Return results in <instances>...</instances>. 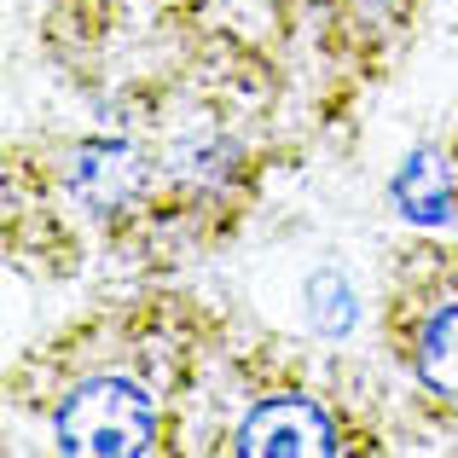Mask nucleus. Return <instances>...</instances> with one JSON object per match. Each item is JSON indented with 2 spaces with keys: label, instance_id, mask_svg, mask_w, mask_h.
Wrapping results in <instances>:
<instances>
[{
  "label": "nucleus",
  "instance_id": "nucleus-1",
  "mask_svg": "<svg viewBox=\"0 0 458 458\" xmlns=\"http://www.w3.org/2000/svg\"><path fill=\"white\" fill-rule=\"evenodd\" d=\"M151 441H157V406L128 377H88L58 406V447L64 453L123 458V453H146Z\"/></svg>",
  "mask_w": 458,
  "mask_h": 458
},
{
  "label": "nucleus",
  "instance_id": "nucleus-2",
  "mask_svg": "<svg viewBox=\"0 0 458 458\" xmlns=\"http://www.w3.org/2000/svg\"><path fill=\"white\" fill-rule=\"evenodd\" d=\"M238 453L256 458H296V453H336V429L308 394H279V401H261L256 412L238 424Z\"/></svg>",
  "mask_w": 458,
  "mask_h": 458
},
{
  "label": "nucleus",
  "instance_id": "nucleus-3",
  "mask_svg": "<svg viewBox=\"0 0 458 458\" xmlns=\"http://www.w3.org/2000/svg\"><path fill=\"white\" fill-rule=\"evenodd\" d=\"M64 186L76 203H88L93 215L128 209V203L146 191V157L123 140H88V146L70 151L64 163Z\"/></svg>",
  "mask_w": 458,
  "mask_h": 458
},
{
  "label": "nucleus",
  "instance_id": "nucleus-4",
  "mask_svg": "<svg viewBox=\"0 0 458 458\" xmlns=\"http://www.w3.org/2000/svg\"><path fill=\"white\" fill-rule=\"evenodd\" d=\"M412 366H418V377H424V389L458 401V302L436 308L424 319L418 348H412Z\"/></svg>",
  "mask_w": 458,
  "mask_h": 458
},
{
  "label": "nucleus",
  "instance_id": "nucleus-5",
  "mask_svg": "<svg viewBox=\"0 0 458 458\" xmlns=\"http://www.w3.org/2000/svg\"><path fill=\"white\" fill-rule=\"evenodd\" d=\"M394 203H401L412 221L436 226L447 221V174H441V157L436 151H412L394 174Z\"/></svg>",
  "mask_w": 458,
  "mask_h": 458
}]
</instances>
